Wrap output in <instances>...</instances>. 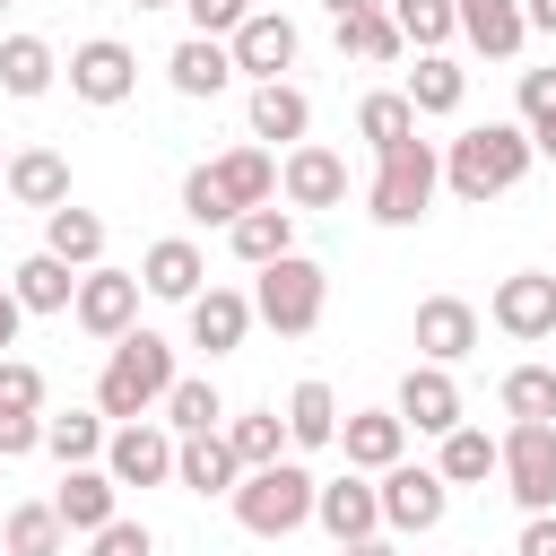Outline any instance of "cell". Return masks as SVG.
Returning a JSON list of instances; mask_svg holds the SVG:
<instances>
[{
  "label": "cell",
  "mask_w": 556,
  "mask_h": 556,
  "mask_svg": "<svg viewBox=\"0 0 556 556\" xmlns=\"http://www.w3.org/2000/svg\"><path fill=\"white\" fill-rule=\"evenodd\" d=\"M530 130L521 122H478V130H460L452 148H443V182H452V200H469V208H486L495 191H513L521 174H530Z\"/></svg>",
  "instance_id": "6da1fadb"
},
{
  "label": "cell",
  "mask_w": 556,
  "mask_h": 556,
  "mask_svg": "<svg viewBox=\"0 0 556 556\" xmlns=\"http://www.w3.org/2000/svg\"><path fill=\"white\" fill-rule=\"evenodd\" d=\"M434 191H443V148L434 139H391V148H374V182H365V217L374 226H417L426 208H434Z\"/></svg>",
  "instance_id": "7a4b0ae2"
},
{
  "label": "cell",
  "mask_w": 556,
  "mask_h": 556,
  "mask_svg": "<svg viewBox=\"0 0 556 556\" xmlns=\"http://www.w3.org/2000/svg\"><path fill=\"white\" fill-rule=\"evenodd\" d=\"M165 391H174V348H165L156 330H139V321H130V330L113 339L104 374H96V408L122 426V417H148Z\"/></svg>",
  "instance_id": "3957f363"
},
{
  "label": "cell",
  "mask_w": 556,
  "mask_h": 556,
  "mask_svg": "<svg viewBox=\"0 0 556 556\" xmlns=\"http://www.w3.org/2000/svg\"><path fill=\"white\" fill-rule=\"evenodd\" d=\"M313 486H321V478H313L304 460H269V469H243L226 504H235V521H243L252 539H287V530L313 521Z\"/></svg>",
  "instance_id": "277c9868"
},
{
  "label": "cell",
  "mask_w": 556,
  "mask_h": 556,
  "mask_svg": "<svg viewBox=\"0 0 556 556\" xmlns=\"http://www.w3.org/2000/svg\"><path fill=\"white\" fill-rule=\"evenodd\" d=\"M321 304H330L321 261H304V252L261 261V278H252V321H269L278 339H304V330H321Z\"/></svg>",
  "instance_id": "5b68a950"
},
{
  "label": "cell",
  "mask_w": 556,
  "mask_h": 556,
  "mask_svg": "<svg viewBox=\"0 0 556 556\" xmlns=\"http://www.w3.org/2000/svg\"><path fill=\"white\" fill-rule=\"evenodd\" d=\"M495 478L521 513H556V417H513L495 434Z\"/></svg>",
  "instance_id": "8992f818"
},
{
  "label": "cell",
  "mask_w": 556,
  "mask_h": 556,
  "mask_svg": "<svg viewBox=\"0 0 556 556\" xmlns=\"http://www.w3.org/2000/svg\"><path fill=\"white\" fill-rule=\"evenodd\" d=\"M70 321H78L87 339H104V348H113V339L139 321V269H104V261H96V269H78Z\"/></svg>",
  "instance_id": "52a82bcc"
},
{
  "label": "cell",
  "mask_w": 556,
  "mask_h": 556,
  "mask_svg": "<svg viewBox=\"0 0 556 556\" xmlns=\"http://www.w3.org/2000/svg\"><path fill=\"white\" fill-rule=\"evenodd\" d=\"M104 469H113V486H165L174 478V426L165 417H122L104 434Z\"/></svg>",
  "instance_id": "ba28073f"
},
{
  "label": "cell",
  "mask_w": 556,
  "mask_h": 556,
  "mask_svg": "<svg viewBox=\"0 0 556 556\" xmlns=\"http://www.w3.org/2000/svg\"><path fill=\"white\" fill-rule=\"evenodd\" d=\"M374 495H382V530H434L443 513H452V486H443V469H417V460H391L382 478H374Z\"/></svg>",
  "instance_id": "9c48e42d"
},
{
  "label": "cell",
  "mask_w": 556,
  "mask_h": 556,
  "mask_svg": "<svg viewBox=\"0 0 556 556\" xmlns=\"http://www.w3.org/2000/svg\"><path fill=\"white\" fill-rule=\"evenodd\" d=\"M226 52H235V70L261 87V78H287V70H295L304 35H295V17H287V9H243V26L226 35Z\"/></svg>",
  "instance_id": "30bf717a"
},
{
  "label": "cell",
  "mask_w": 556,
  "mask_h": 556,
  "mask_svg": "<svg viewBox=\"0 0 556 556\" xmlns=\"http://www.w3.org/2000/svg\"><path fill=\"white\" fill-rule=\"evenodd\" d=\"M486 321L504 330V339H556V278L547 269H513L495 295H486Z\"/></svg>",
  "instance_id": "8fae6325"
},
{
  "label": "cell",
  "mask_w": 556,
  "mask_h": 556,
  "mask_svg": "<svg viewBox=\"0 0 556 556\" xmlns=\"http://www.w3.org/2000/svg\"><path fill=\"white\" fill-rule=\"evenodd\" d=\"M130 87H139V52H130V43L87 35V43L70 52V96H78V104H122Z\"/></svg>",
  "instance_id": "7c38bea8"
},
{
  "label": "cell",
  "mask_w": 556,
  "mask_h": 556,
  "mask_svg": "<svg viewBox=\"0 0 556 556\" xmlns=\"http://www.w3.org/2000/svg\"><path fill=\"white\" fill-rule=\"evenodd\" d=\"M278 191H287V208H339L348 200V156L321 148V139H295L287 165H278Z\"/></svg>",
  "instance_id": "4fadbf2b"
},
{
  "label": "cell",
  "mask_w": 556,
  "mask_h": 556,
  "mask_svg": "<svg viewBox=\"0 0 556 556\" xmlns=\"http://www.w3.org/2000/svg\"><path fill=\"white\" fill-rule=\"evenodd\" d=\"M391 408H400L408 434H452V426H460V382H452V365H426V356H417V365L400 374V400H391Z\"/></svg>",
  "instance_id": "5bb4252c"
},
{
  "label": "cell",
  "mask_w": 556,
  "mask_h": 556,
  "mask_svg": "<svg viewBox=\"0 0 556 556\" xmlns=\"http://www.w3.org/2000/svg\"><path fill=\"white\" fill-rule=\"evenodd\" d=\"M52 513H61V530H70V539L104 530V521L122 513V486H113V469H104V460H78V469H61V486H52Z\"/></svg>",
  "instance_id": "9a60e30c"
},
{
  "label": "cell",
  "mask_w": 556,
  "mask_h": 556,
  "mask_svg": "<svg viewBox=\"0 0 556 556\" xmlns=\"http://www.w3.org/2000/svg\"><path fill=\"white\" fill-rule=\"evenodd\" d=\"M313 521L348 547V539H374L382 530V495H374V478L365 469H348V478H321L313 486Z\"/></svg>",
  "instance_id": "2e32d148"
},
{
  "label": "cell",
  "mask_w": 556,
  "mask_h": 556,
  "mask_svg": "<svg viewBox=\"0 0 556 556\" xmlns=\"http://www.w3.org/2000/svg\"><path fill=\"white\" fill-rule=\"evenodd\" d=\"M339 452H348V469H365V478H382L391 460H408L400 408H348V417H339Z\"/></svg>",
  "instance_id": "e0dca14e"
},
{
  "label": "cell",
  "mask_w": 556,
  "mask_h": 556,
  "mask_svg": "<svg viewBox=\"0 0 556 556\" xmlns=\"http://www.w3.org/2000/svg\"><path fill=\"white\" fill-rule=\"evenodd\" d=\"M200 278H208V261H200L191 235H165V243L139 252V295H156V304H191Z\"/></svg>",
  "instance_id": "ac0fdd59"
},
{
  "label": "cell",
  "mask_w": 556,
  "mask_h": 556,
  "mask_svg": "<svg viewBox=\"0 0 556 556\" xmlns=\"http://www.w3.org/2000/svg\"><path fill=\"white\" fill-rule=\"evenodd\" d=\"M235 478H243V460H235L226 426H208V434H174V486H191V495H235Z\"/></svg>",
  "instance_id": "d6986e66"
},
{
  "label": "cell",
  "mask_w": 556,
  "mask_h": 556,
  "mask_svg": "<svg viewBox=\"0 0 556 556\" xmlns=\"http://www.w3.org/2000/svg\"><path fill=\"white\" fill-rule=\"evenodd\" d=\"M469 348H478V304L426 295V304H417V356H426V365H460Z\"/></svg>",
  "instance_id": "ffe728a7"
},
{
  "label": "cell",
  "mask_w": 556,
  "mask_h": 556,
  "mask_svg": "<svg viewBox=\"0 0 556 556\" xmlns=\"http://www.w3.org/2000/svg\"><path fill=\"white\" fill-rule=\"evenodd\" d=\"M243 330H252V295H243V287H200V295H191V348L235 356Z\"/></svg>",
  "instance_id": "44dd1931"
},
{
  "label": "cell",
  "mask_w": 556,
  "mask_h": 556,
  "mask_svg": "<svg viewBox=\"0 0 556 556\" xmlns=\"http://www.w3.org/2000/svg\"><path fill=\"white\" fill-rule=\"evenodd\" d=\"M165 78H174V96H226V78H235V52H226V35H182L174 43V61H165Z\"/></svg>",
  "instance_id": "7402d4cb"
},
{
  "label": "cell",
  "mask_w": 556,
  "mask_h": 556,
  "mask_svg": "<svg viewBox=\"0 0 556 556\" xmlns=\"http://www.w3.org/2000/svg\"><path fill=\"white\" fill-rule=\"evenodd\" d=\"M0 191H9L17 208H61V200H70V156H61V148H17L9 174H0Z\"/></svg>",
  "instance_id": "603a6c76"
},
{
  "label": "cell",
  "mask_w": 556,
  "mask_h": 556,
  "mask_svg": "<svg viewBox=\"0 0 556 556\" xmlns=\"http://www.w3.org/2000/svg\"><path fill=\"white\" fill-rule=\"evenodd\" d=\"M243 122H252V139H278V148H295V139L313 130V96H304V87H287V78H261Z\"/></svg>",
  "instance_id": "cb8c5ba5"
},
{
  "label": "cell",
  "mask_w": 556,
  "mask_h": 556,
  "mask_svg": "<svg viewBox=\"0 0 556 556\" xmlns=\"http://www.w3.org/2000/svg\"><path fill=\"white\" fill-rule=\"evenodd\" d=\"M43 252H52V261H70V269H96V261H104V217H96V208H78V200L43 208Z\"/></svg>",
  "instance_id": "d4e9b609"
},
{
  "label": "cell",
  "mask_w": 556,
  "mask_h": 556,
  "mask_svg": "<svg viewBox=\"0 0 556 556\" xmlns=\"http://www.w3.org/2000/svg\"><path fill=\"white\" fill-rule=\"evenodd\" d=\"M226 243H235V261H243V269H261V261H278V252H295V208H278V200H261V208H243V217L226 226Z\"/></svg>",
  "instance_id": "484cf974"
},
{
  "label": "cell",
  "mask_w": 556,
  "mask_h": 556,
  "mask_svg": "<svg viewBox=\"0 0 556 556\" xmlns=\"http://www.w3.org/2000/svg\"><path fill=\"white\" fill-rule=\"evenodd\" d=\"M287 443H295V452H321V443H339V391H330L321 374H304V382L287 391Z\"/></svg>",
  "instance_id": "4316f807"
},
{
  "label": "cell",
  "mask_w": 556,
  "mask_h": 556,
  "mask_svg": "<svg viewBox=\"0 0 556 556\" xmlns=\"http://www.w3.org/2000/svg\"><path fill=\"white\" fill-rule=\"evenodd\" d=\"M460 35H469V52H486V61H513V52L530 43L521 0H460Z\"/></svg>",
  "instance_id": "83f0119b"
},
{
  "label": "cell",
  "mask_w": 556,
  "mask_h": 556,
  "mask_svg": "<svg viewBox=\"0 0 556 556\" xmlns=\"http://www.w3.org/2000/svg\"><path fill=\"white\" fill-rule=\"evenodd\" d=\"M208 174H217V191L235 200V217L261 208V200H278V156H269V148H226Z\"/></svg>",
  "instance_id": "f1b7e54d"
},
{
  "label": "cell",
  "mask_w": 556,
  "mask_h": 556,
  "mask_svg": "<svg viewBox=\"0 0 556 556\" xmlns=\"http://www.w3.org/2000/svg\"><path fill=\"white\" fill-rule=\"evenodd\" d=\"M9 295H17L26 313H70V295H78V269H70V261H52V252H26V261L9 269Z\"/></svg>",
  "instance_id": "f546056e"
},
{
  "label": "cell",
  "mask_w": 556,
  "mask_h": 556,
  "mask_svg": "<svg viewBox=\"0 0 556 556\" xmlns=\"http://www.w3.org/2000/svg\"><path fill=\"white\" fill-rule=\"evenodd\" d=\"M408 104H417V122L426 113H460V96H469V70L452 61V52H417V70H408V87H400Z\"/></svg>",
  "instance_id": "4dcf8cb0"
},
{
  "label": "cell",
  "mask_w": 556,
  "mask_h": 556,
  "mask_svg": "<svg viewBox=\"0 0 556 556\" xmlns=\"http://www.w3.org/2000/svg\"><path fill=\"white\" fill-rule=\"evenodd\" d=\"M52 78H61V61H52L43 35H9V43H0V87H9V96L35 104V96H52Z\"/></svg>",
  "instance_id": "1f68e13d"
},
{
  "label": "cell",
  "mask_w": 556,
  "mask_h": 556,
  "mask_svg": "<svg viewBox=\"0 0 556 556\" xmlns=\"http://www.w3.org/2000/svg\"><path fill=\"white\" fill-rule=\"evenodd\" d=\"M0 547H9V556H70V530H61L52 495H43V504H9V521H0Z\"/></svg>",
  "instance_id": "d6a6232c"
},
{
  "label": "cell",
  "mask_w": 556,
  "mask_h": 556,
  "mask_svg": "<svg viewBox=\"0 0 556 556\" xmlns=\"http://www.w3.org/2000/svg\"><path fill=\"white\" fill-rule=\"evenodd\" d=\"M156 408H165V426H174V434H208V426H226V400H217V382H208V374H174V391H165Z\"/></svg>",
  "instance_id": "836d02e7"
},
{
  "label": "cell",
  "mask_w": 556,
  "mask_h": 556,
  "mask_svg": "<svg viewBox=\"0 0 556 556\" xmlns=\"http://www.w3.org/2000/svg\"><path fill=\"white\" fill-rule=\"evenodd\" d=\"M382 9H391L400 43H417V52H443L460 35V0H382Z\"/></svg>",
  "instance_id": "e575fe53"
},
{
  "label": "cell",
  "mask_w": 556,
  "mask_h": 556,
  "mask_svg": "<svg viewBox=\"0 0 556 556\" xmlns=\"http://www.w3.org/2000/svg\"><path fill=\"white\" fill-rule=\"evenodd\" d=\"M43 452H52L61 469H78V460H104V408H70V417H43Z\"/></svg>",
  "instance_id": "d590c367"
},
{
  "label": "cell",
  "mask_w": 556,
  "mask_h": 556,
  "mask_svg": "<svg viewBox=\"0 0 556 556\" xmlns=\"http://www.w3.org/2000/svg\"><path fill=\"white\" fill-rule=\"evenodd\" d=\"M339 52H356L365 70H382V61H400L408 43H400L391 9H356V17H339Z\"/></svg>",
  "instance_id": "8d00e7d4"
},
{
  "label": "cell",
  "mask_w": 556,
  "mask_h": 556,
  "mask_svg": "<svg viewBox=\"0 0 556 556\" xmlns=\"http://www.w3.org/2000/svg\"><path fill=\"white\" fill-rule=\"evenodd\" d=\"M226 443H235L243 469H269V460L287 452V417H278V408H243V417H226Z\"/></svg>",
  "instance_id": "74e56055"
},
{
  "label": "cell",
  "mask_w": 556,
  "mask_h": 556,
  "mask_svg": "<svg viewBox=\"0 0 556 556\" xmlns=\"http://www.w3.org/2000/svg\"><path fill=\"white\" fill-rule=\"evenodd\" d=\"M443 443V486H478V478H495V434H478V426H452V434H434Z\"/></svg>",
  "instance_id": "f35d334b"
},
{
  "label": "cell",
  "mask_w": 556,
  "mask_h": 556,
  "mask_svg": "<svg viewBox=\"0 0 556 556\" xmlns=\"http://www.w3.org/2000/svg\"><path fill=\"white\" fill-rule=\"evenodd\" d=\"M408 130H417V104H408L400 87H382V96H365V104H356V139L391 148V139H408Z\"/></svg>",
  "instance_id": "ab89813d"
},
{
  "label": "cell",
  "mask_w": 556,
  "mask_h": 556,
  "mask_svg": "<svg viewBox=\"0 0 556 556\" xmlns=\"http://www.w3.org/2000/svg\"><path fill=\"white\" fill-rule=\"evenodd\" d=\"M521 130L539 156H556V70H521Z\"/></svg>",
  "instance_id": "60d3db41"
},
{
  "label": "cell",
  "mask_w": 556,
  "mask_h": 556,
  "mask_svg": "<svg viewBox=\"0 0 556 556\" xmlns=\"http://www.w3.org/2000/svg\"><path fill=\"white\" fill-rule=\"evenodd\" d=\"M504 417H556V365H513L504 374Z\"/></svg>",
  "instance_id": "b9f144b4"
},
{
  "label": "cell",
  "mask_w": 556,
  "mask_h": 556,
  "mask_svg": "<svg viewBox=\"0 0 556 556\" xmlns=\"http://www.w3.org/2000/svg\"><path fill=\"white\" fill-rule=\"evenodd\" d=\"M182 217H191V226H235V200L217 191V174H208V165H191V174H182Z\"/></svg>",
  "instance_id": "7bdbcfd3"
},
{
  "label": "cell",
  "mask_w": 556,
  "mask_h": 556,
  "mask_svg": "<svg viewBox=\"0 0 556 556\" xmlns=\"http://www.w3.org/2000/svg\"><path fill=\"white\" fill-rule=\"evenodd\" d=\"M0 417H43V374L26 356H0Z\"/></svg>",
  "instance_id": "ee69618b"
},
{
  "label": "cell",
  "mask_w": 556,
  "mask_h": 556,
  "mask_svg": "<svg viewBox=\"0 0 556 556\" xmlns=\"http://www.w3.org/2000/svg\"><path fill=\"white\" fill-rule=\"evenodd\" d=\"M87 556H156V530L148 521H104V530H87Z\"/></svg>",
  "instance_id": "f6af8a7d"
},
{
  "label": "cell",
  "mask_w": 556,
  "mask_h": 556,
  "mask_svg": "<svg viewBox=\"0 0 556 556\" xmlns=\"http://www.w3.org/2000/svg\"><path fill=\"white\" fill-rule=\"evenodd\" d=\"M191 17V35H235L243 26V0H174Z\"/></svg>",
  "instance_id": "bcb514c9"
},
{
  "label": "cell",
  "mask_w": 556,
  "mask_h": 556,
  "mask_svg": "<svg viewBox=\"0 0 556 556\" xmlns=\"http://www.w3.org/2000/svg\"><path fill=\"white\" fill-rule=\"evenodd\" d=\"M43 452V417H0V460H26Z\"/></svg>",
  "instance_id": "7dc6e473"
},
{
  "label": "cell",
  "mask_w": 556,
  "mask_h": 556,
  "mask_svg": "<svg viewBox=\"0 0 556 556\" xmlns=\"http://www.w3.org/2000/svg\"><path fill=\"white\" fill-rule=\"evenodd\" d=\"M513 556H556V513H530L521 521V547Z\"/></svg>",
  "instance_id": "c3c4849f"
},
{
  "label": "cell",
  "mask_w": 556,
  "mask_h": 556,
  "mask_svg": "<svg viewBox=\"0 0 556 556\" xmlns=\"http://www.w3.org/2000/svg\"><path fill=\"white\" fill-rule=\"evenodd\" d=\"M17 330H26V304H17V295H9V287H0V356H9V348H17Z\"/></svg>",
  "instance_id": "681fc988"
},
{
  "label": "cell",
  "mask_w": 556,
  "mask_h": 556,
  "mask_svg": "<svg viewBox=\"0 0 556 556\" xmlns=\"http://www.w3.org/2000/svg\"><path fill=\"white\" fill-rule=\"evenodd\" d=\"M521 26L530 35H556V0H521Z\"/></svg>",
  "instance_id": "f907efd6"
},
{
  "label": "cell",
  "mask_w": 556,
  "mask_h": 556,
  "mask_svg": "<svg viewBox=\"0 0 556 556\" xmlns=\"http://www.w3.org/2000/svg\"><path fill=\"white\" fill-rule=\"evenodd\" d=\"M339 556H400V547H391V539H382V530H374V539H348V547H339Z\"/></svg>",
  "instance_id": "816d5d0a"
},
{
  "label": "cell",
  "mask_w": 556,
  "mask_h": 556,
  "mask_svg": "<svg viewBox=\"0 0 556 556\" xmlns=\"http://www.w3.org/2000/svg\"><path fill=\"white\" fill-rule=\"evenodd\" d=\"M330 17H356V9H382V0H321Z\"/></svg>",
  "instance_id": "f5cc1de1"
},
{
  "label": "cell",
  "mask_w": 556,
  "mask_h": 556,
  "mask_svg": "<svg viewBox=\"0 0 556 556\" xmlns=\"http://www.w3.org/2000/svg\"><path fill=\"white\" fill-rule=\"evenodd\" d=\"M130 9H174V0H130Z\"/></svg>",
  "instance_id": "db71d44e"
},
{
  "label": "cell",
  "mask_w": 556,
  "mask_h": 556,
  "mask_svg": "<svg viewBox=\"0 0 556 556\" xmlns=\"http://www.w3.org/2000/svg\"><path fill=\"white\" fill-rule=\"evenodd\" d=\"M243 9H269V0H243Z\"/></svg>",
  "instance_id": "11a10c76"
},
{
  "label": "cell",
  "mask_w": 556,
  "mask_h": 556,
  "mask_svg": "<svg viewBox=\"0 0 556 556\" xmlns=\"http://www.w3.org/2000/svg\"><path fill=\"white\" fill-rule=\"evenodd\" d=\"M0 174H9V148H0Z\"/></svg>",
  "instance_id": "9f6ffc18"
},
{
  "label": "cell",
  "mask_w": 556,
  "mask_h": 556,
  "mask_svg": "<svg viewBox=\"0 0 556 556\" xmlns=\"http://www.w3.org/2000/svg\"><path fill=\"white\" fill-rule=\"evenodd\" d=\"M0 9H9V0H0Z\"/></svg>",
  "instance_id": "6f0895ef"
}]
</instances>
